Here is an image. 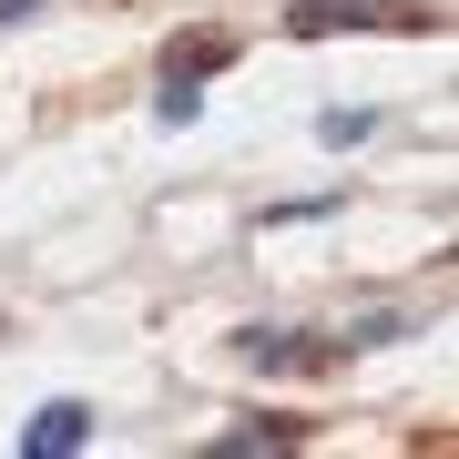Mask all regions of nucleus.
Wrapping results in <instances>:
<instances>
[{
  "instance_id": "obj_1",
  "label": "nucleus",
  "mask_w": 459,
  "mask_h": 459,
  "mask_svg": "<svg viewBox=\"0 0 459 459\" xmlns=\"http://www.w3.org/2000/svg\"><path fill=\"white\" fill-rule=\"evenodd\" d=\"M296 31H429V11L409 0H296Z\"/></svg>"
},
{
  "instance_id": "obj_2",
  "label": "nucleus",
  "mask_w": 459,
  "mask_h": 459,
  "mask_svg": "<svg viewBox=\"0 0 459 459\" xmlns=\"http://www.w3.org/2000/svg\"><path fill=\"white\" fill-rule=\"evenodd\" d=\"M21 449H31V459H72V449H92V409H82V398H51V409L21 429Z\"/></svg>"
}]
</instances>
